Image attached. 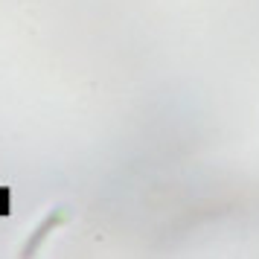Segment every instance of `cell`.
Listing matches in <instances>:
<instances>
[{
  "label": "cell",
  "instance_id": "cell-1",
  "mask_svg": "<svg viewBox=\"0 0 259 259\" xmlns=\"http://www.w3.org/2000/svg\"><path fill=\"white\" fill-rule=\"evenodd\" d=\"M64 219H67V212H64V210H56V212H53V215H50L47 222H44L41 227H38V233L32 236V239H29V245L24 247V253H26V256H29V253H32V250L38 247V242H41V239H44V236H47L50 230L56 227V224H61V222H64Z\"/></svg>",
  "mask_w": 259,
  "mask_h": 259
}]
</instances>
